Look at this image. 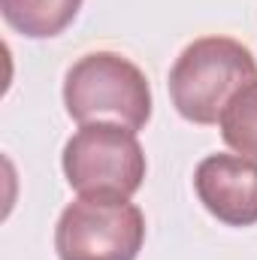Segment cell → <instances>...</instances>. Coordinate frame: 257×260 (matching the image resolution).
Wrapping results in <instances>:
<instances>
[{"label":"cell","mask_w":257,"mask_h":260,"mask_svg":"<svg viewBox=\"0 0 257 260\" xmlns=\"http://www.w3.org/2000/svg\"><path fill=\"white\" fill-rule=\"evenodd\" d=\"M257 79V61L233 37H200L170 70V100L191 124H218L227 103Z\"/></svg>","instance_id":"cell-1"},{"label":"cell","mask_w":257,"mask_h":260,"mask_svg":"<svg viewBox=\"0 0 257 260\" xmlns=\"http://www.w3.org/2000/svg\"><path fill=\"white\" fill-rule=\"evenodd\" d=\"M67 115L82 124H118L133 133L151 118V85L118 52H88L64 76Z\"/></svg>","instance_id":"cell-2"},{"label":"cell","mask_w":257,"mask_h":260,"mask_svg":"<svg viewBox=\"0 0 257 260\" xmlns=\"http://www.w3.org/2000/svg\"><path fill=\"white\" fill-rule=\"evenodd\" d=\"M67 185L79 197H130L145 182V151L118 124H82L61 154Z\"/></svg>","instance_id":"cell-3"},{"label":"cell","mask_w":257,"mask_h":260,"mask_svg":"<svg viewBox=\"0 0 257 260\" xmlns=\"http://www.w3.org/2000/svg\"><path fill=\"white\" fill-rule=\"evenodd\" d=\"M145 215L124 197H79L55 224L58 260H136Z\"/></svg>","instance_id":"cell-4"},{"label":"cell","mask_w":257,"mask_h":260,"mask_svg":"<svg viewBox=\"0 0 257 260\" xmlns=\"http://www.w3.org/2000/svg\"><path fill=\"white\" fill-rule=\"evenodd\" d=\"M194 191L203 209L227 227L257 224V164L242 154H206L194 170Z\"/></svg>","instance_id":"cell-5"},{"label":"cell","mask_w":257,"mask_h":260,"mask_svg":"<svg viewBox=\"0 0 257 260\" xmlns=\"http://www.w3.org/2000/svg\"><path fill=\"white\" fill-rule=\"evenodd\" d=\"M85 0H0L3 21L27 40H52L76 21Z\"/></svg>","instance_id":"cell-6"},{"label":"cell","mask_w":257,"mask_h":260,"mask_svg":"<svg viewBox=\"0 0 257 260\" xmlns=\"http://www.w3.org/2000/svg\"><path fill=\"white\" fill-rule=\"evenodd\" d=\"M218 127H221L224 142L236 154H242V157L257 164V79L251 85H245L227 103Z\"/></svg>","instance_id":"cell-7"}]
</instances>
